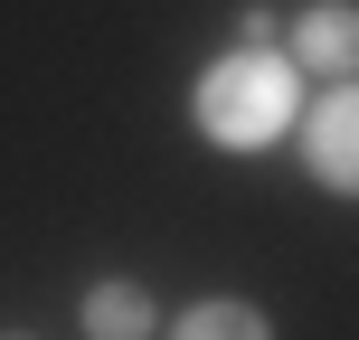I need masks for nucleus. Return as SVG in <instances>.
<instances>
[{"mask_svg": "<svg viewBox=\"0 0 359 340\" xmlns=\"http://www.w3.org/2000/svg\"><path fill=\"white\" fill-rule=\"evenodd\" d=\"M189 123H198V142H208V151H265V142H284V132L303 123V67H293L284 48L236 38L227 57L198 67Z\"/></svg>", "mask_w": 359, "mask_h": 340, "instance_id": "nucleus-1", "label": "nucleus"}, {"mask_svg": "<svg viewBox=\"0 0 359 340\" xmlns=\"http://www.w3.org/2000/svg\"><path fill=\"white\" fill-rule=\"evenodd\" d=\"M293 132H303V170H312V189L359 198V76H331Z\"/></svg>", "mask_w": 359, "mask_h": 340, "instance_id": "nucleus-2", "label": "nucleus"}, {"mask_svg": "<svg viewBox=\"0 0 359 340\" xmlns=\"http://www.w3.org/2000/svg\"><path fill=\"white\" fill-rule=\"evenodd\" d=\"M284 57L331 86V76H359V0H312V10L284 19Z\"/></svg>", "mask_w": 359, "mask_h": 340, "instance_id": "nucleus-3", "label": "nucleus"}, {"mask_svg": "<svg viewBox=\"0 0 359 340\" xmlns=\"http://www.w3.org/2000/svg\"><path fill=\"white\" fill-rule=\"evenodd\" d=\"M76 331L86 340H151L161 331V303H151L133 274H104V284H86V303H76Z\"/></svg>", "mask_w": 359, "mask_h": 340, "instance_id": "nucleus-4", "label": "nucleus"}, {"mask_svg": "<svg viewBox=\"0 0 359 340\" xmlns=\"http://www.w3.org/2000/svg\"><path fill=\"white\" fill-rule=\"evenodd\" d=\"M170 331H180V340H265V331H274V312H255L246 293H208V303L170 312Z\"/></svg>", "mask_w": 359, "mask_h": 340, "instance_id": "nucleus-5", "label": "nucleus"}, {"mask_svg": "<svg viewBox=\"0 0 359 340\" xmlns=\"http://www.w3.org/2000/svg\"><path fill=\"white\" fill-rule=\"evenodd\" d=\"M236 38H255V48H284V19H274V10H236Z\"/></svg>", "mask_w": 359, "mask_h": 340, "instance_id": "nucleus-6", "label": "nucleus"}]
</instances>
